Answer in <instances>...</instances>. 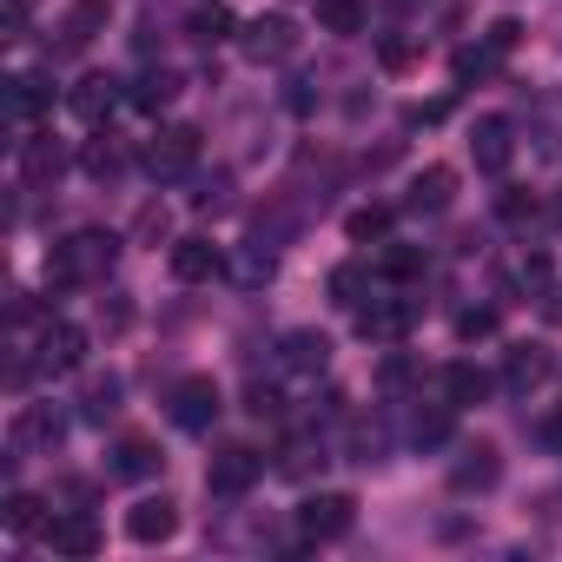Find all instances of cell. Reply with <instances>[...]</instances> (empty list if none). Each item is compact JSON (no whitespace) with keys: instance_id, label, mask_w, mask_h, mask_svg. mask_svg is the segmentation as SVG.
I'll list each match as a JSON object with an SVG mask.
<instances>
[{"instance_id":"obj_16","label":"cell","mask_w":562,"mask_h":562,"mask_svg":"<svg viewBox=\"0 0 562 562\" xmlns=\"http://www.w3.org/2000/svg\"><path fill=\"white\" fill-rule=\"evenodd\" d=\"M555 378V358L542 351V345H516L509 358H503V384L516 391V397H529L536 384H549Z\"/></svg>"},{"instance_id":"obj_13","label":"cell","mask_w":562,"mask_h":562,"mask_svg":"<svg viewBox=\"0 0 562 562\" xmlns=\"http://www.w3.org/2000/svg\"><path fill=\"white\" fill-rule=\"evenodd\" d=\"M159 470H166V457H159L153 437H120V443H113V463H106L113 483H146V476H159Z\"/></svg>"},{"instance_id":"obj_43","label":"cell","mask_w":562,"mask_h":562,"mask_svg":"<svg viewBox=\"0 0 562 562\" xmlns=\"http://www.w3.org/2000/svg\"><path fill=\"white\" fill-rule=\"evenodd\" d=\"M516 41H522V27H516V21H496V27H490V47H496V54H509Z\"/></svg>"},{"instance_id":"obj_33","label":"cell","mask_w":562,"mask_h":562,"mask_svg":"<svg viewBox=\"0 0 562 562\" xmlns=\"http://www.w3.org/2000/svg\"><path fill=\"white\" fill-rule=\"evenodd\" d=\"M166 232H172V218H166V205H146V212L133 218V238H139V245H166Z\"/></svg>"},{"instance_id":"obj_18","label":"cell","mask_w":562,"mask_h":562,"mask_svg":"<svg viewBox=\"0 0 562 562\" xmlns=\"http://www.w3.org/2000/svg\"><path fill=\"white\" fill-rule=\"evenodd\" d=\"M450 199H457V166H424L404 192L411 212H450Z\"/></svg>"},{"instance_id":"obj_14","label":"cell","mask_w":562,"mask_h":562,"mask_svg":"<svg viewBox=\"0 0 562 562\" xmlns=\"http://www.w3.org/2000/svg\"><path fill=\"white\" fill-rule=\"evenodd\" d=\"M47 542H54V555H100V522L87 516V509H67V516H54L47 522Z\"/></svg>"},{"instance_id":"obj_44","label":"cell","mask_w":562,"mask_h":562,"mask_svg":"<svg viewBox=\"0 0 562 562\" xmlns=\"http://www.w3.org/2000/svg\"><path fill=\"white\" fill-rule=\"evenodd\" d=\"M536 437H542V443H549V450H562V411H549V417H542V424H536Z\"/></svg>"},{"instance_id":"obj_23","label":"cell","mask_w":562,"mask_h":562,"mask_svg":"<svg viewBox=\"0 0 562 562\" xmlns=\"http://www.w3.org/2000/svg\"><path fill=\"white\" fill-rule=\"evenodd\" d=\"M509 285H516L522 299H549V285H555V265H549L542 251H529V258H516V271H509Z\"/></svg>"},{"instance_id":"obj_10","label":"cell","mask_w":562,"mask_h":562,"mask_svg":"<svg viewBox=\"0 0 562 562\" xmlns=\"http://www.w3.org/2000/svg\"><path fill=\"white\" fill-rule=\"evenodd\" d=\"M166 265H172L179 285H205V278H218V271H225V251H218L212 238H172Z\"/></svg>"},{"instance_id":"obj_36","label":"cell","mask_w":562,"mask_h":562,"mask_svg":"<svg viewBox=\"0 0 562 562\" xmlns=\"http://www.w3.org/2000/svg\"><path fill=\"white\" fill-rule=\"evenodd\" d=\"M384 271H391V278H417V271H424V251L397 245V251H384Z\"/></svg>"},{"instance_id":"obj_15","label":"cell","mask_w":562,"mask_h":562,"mask_svg":"<svg viewBox=\"0 0 562 562\" xmlns=\"http://www.w3.org/2000/svg\"><path fill=\"white\" fill-rule=\"evenodd\" d=\"M106 0H74V8L60 14V54H80V47H93L100 34H106Z\"/></svg>"},{"instance_id":"obj_34","label":"cell","mask_w":562,"mask_h":562,"mask_svg":"<svg viewBox=\"0 0 562 562\" xmlns=\"http://www.w3.org/2000/svg\"><path fill=\"white\" fill-rule=\"evenodd\" d=\"M457 338H463V345L496 338V312H483V305H476V312H463V318H457Z\"/></svg>"},{"instance_id":"obj_6","label":"cell","mask_w":562,"mask_h":562,"mask_svg":"<svg viewBox=\"0 0 562 562\" xmlns=\"http://www.w3.org/2000/svg\"><path fill=\"white\" fill-rule=\"evenodd\" d=\"M258 476H265V457L245 450V443H232V450H218V457L205 463V490H212V496H245Z\"/></svg>"},{"instance_id":"obj_38","label":"cell","mask_w":562,"mask_h":562,"mask_svg":"<svg viewBox=\"0 0 562 562\" xmlns=\"http://www.w3.org/2000/svg\"><path fill=\"white\" fill-rule=\"evenodd\" d=\"M245 411H251V417H278V391H271V384H251V391H245Z\"/></svg>"},{"instance_id":"obj_32","label":"cell","mask_w":562,"mask_h":562,"mask_svg":"<svg viewBox=\"0 0 562 562\" xmlns=\"http://www.w3.org/2000/svg\"><path fill=\"white\" fill-rule=\"evenodd\" d=\"M312 463H325V443H312V437L285 443V457H278V470H285V476H312Z\"/></svg>"},{"instance_id":"obj_45","label":"cell","mask_w":562,"mask_h":562,"mask_svg":"<svg viewBox=\"0 0 562 562\" xmlns=\"http://www.w3.org/2000/svg\"><path fill=\"white\" fill-rule=\"evenodd\" d=\"M542 318H549V325L562 331V292H549V299H542Z\"/></svg>"},{"instance_id":"obj_42","label":"cell","mask_w":562,"mask_h":562,"mask_svg":"<svg viewBox=\"0 0 562 562\" xmlns=\"http://www.w3.org/2000/svg\"><path fill=\"white\" fill-rule=\"evenodd\" d=\"M225 27H232V21H225V14H218V8H212V14H199V21H192V34H199V41H218V34H225Z\"/></svg>"},{"instance_id":"obj_7","label":"cell","mask_w":562,"mask_h":562,"mask_svg":"<svg viewBox=\"0 0 562 562\" xmlns=\"http://www.w3.org/2000/svg\"><path fill=\"white\" fill-rule=\"evenodd\" d=\"M80 358H87V331H80V325H47V331L34 338V371H47V378L80 371Z\"/></svg>"},{"instance_id":"obj_27","label":"cell","mask_w":562,"mask_h":562,"mask_svg":"<svg viewBox=\"0 0 562 562\" xmlns=\"http://www.w3.org/2000/svg\"><path fill=\"white\" fill-rule=\"evenodd\" d=\"M391 218H397L391 205H358V212L345 218V232H351V245H378V238L391 232Z\"/></svg>"},{"instance_id":"obj_20","label":"cell","mask_w":562,"mask_h":562,"mask_svg":"<svg viewBox=\"0 0 562 562\" xmlns=\"http://www.w3.org/2000/svg\"><path fill=\"white\" fill-rule=\"evenodd\" d=\"M470 153H476V166H483V172H509V159H516L509 120H476V133H470Z\"/></svg>"},{"instance_id":"obj_3","label":"cell","mask_w":562,"mask_h":562,"mask_svg":"<svg viewBox=\"0 0 562 562\" xmlns=\"http://www.w3.org/2000/svg\"><path fill=\"white\" fill-rule=\"evenodd\" d=\"M351 522H358V496H345V490H325V496L299 503L305 542H338V536H351Z\"/></svg>"},{"instance_id":"obj_25","label":"cell","mask_w":562,"mask_h":562,"mask_svg":"<svg viewBox=\"0 0 562 562\" xmlns=\"http://www.w3.org/2000/svg\"><path fill=\"white\" fill-rule=\"evenodd\" d=\"M120 411V378H87V391H80V417L87 424H106Z\"/></svg>"},{"instance_id":"obj_17","label":"cell","mask_w":562,"mask_h":562,"mask_svg":"<svg viewBox=\"0 0 562 562\" xmlns=\"http://www.w3.org/2000/svg\"><path fill=\"white\" fill-rule=\"evenodd\" d=\"M60 172H67V153H60L54 139H27V146H21V186H27V192H54Z\"/></svg>"},{"instance_id":"obj_9","label":"cell","mask_w":562,"mask_h":562,"mask_svg":"<svg viewBox=\"0 0 562 562\" xmlns=\"http://www.w3.org/2000/svg\"><path fill=\"white\" fill-rule=\"evenodd\" d=\"M60 437H67V417H60L54 404H27V411L14 417V430H8L14 457H27V450H54Z\"/></svg>"},{"instance_id":"obj_37","label":"cell","mask_w":562,"mask_h":562,"mask_svg":"<svg viewBox=\"0 0 562 562\" xmlns=\"http://www.w3.org/2000/svg\"><path fill=\"white\" fill-rule=\"evenodd\" d=\"M0 34H8V41L27 34V0H8V8H0Z\"/></svg>"},{"instance_id":"obj_22","label":"cell","mask_w":562,"mask_h":562,"mask_svg":"<svg viewBox=\"0 0 562 562\" xmlns=\"http://www.w3.org/2000/svg\"><path fill=\"white\" fill-rule=\"evenodd\" d=\"M443 397H450V411L483 404V397H490V371H476V364H450V371H443Z\"/></svg>"},{"instance_id":"obj_12","label":"cell","mask_w":562,"mask_h":562,"mask_svg":"<svg viewBox=\"0 0 562 562\" xmlns=\"http://www.w3.org/2000/svg\"><path fill=\"white\" fill-rule=\"evenodd\" d=\"M126 536L133 542H172L179 536V503L172 496H139L126 509Z\"/></svg>"},{"instance_id":"obj_40","label":"cell","mask_w":562,"mask_h":562,"mask_svg":"<svg viewBox=\"0 0 562 562\" xmlns=\"http://www.w3.org/2000/svg\"><path fill=\"white\" fill-rule=\"evenodd\" d=\"M378 60L397 74V67H411V60H417V47H411V41H384V47H378Z\"/></svg>"},{"instance_id":"obj_24","label":"cell","mask_w":562,"mask_h":562,"mask_svg":"<svg viewBox=\"0 0 562 562\" xmlns=\"http://www.w3.org/2000/svg\"><path fill=\"white\" fill-rule=\"evenodd\" d=\"M47 100H54V93H47L41 80H27V74H21V80H8V120H14V126H27Z\"/></svg>"},{"instance_id":"obj_8","label":"cell","mask_w":562,"mask_h":562,"mask_svg":"<svg viewBox=\"0 0 562 562\" xmlns=\"http://www.w3.org/2000/svg\"><path fill=\"white\" fill-rule=\"evenodd\" d=\"M411 318H417L411 299H371V305H358V338H371V345H397V338L411 331Z\"/></svg>"},{"instance_id":"obj_19","label":"cell","mask_w":562,"mask_h":562,"mask_svg":"<svg viewBox=\"0 0 562 562\" xmlns=\"http://www.w3.org/2000/svg\"><path fill=\"white\" fill-rule=\"evenodd\" d=\"M67 106H74V120H87V126H100L113 106H120V80H106V74H87L74 93H67Z\"/></svg>"},{"instance_id":"obj_26","label":"cell","mask_w":562,"mask_h":562,"mask_svg":"<svg viewBox=\"0 0 562 562\" xmlns=\"http://www.w3.org/2000/svg\"><path fill=\"white\" fill-rule=\"evenodd\" d=\"M172 100H179V74H166V67L133 87V106H139V113H159V106H172Z\"/></svg>"},{"instance_id":"obj_30","label":"cell","mask_w":562,"mask_h":562,"mask_svg":"<svg viewBox=\"0 0 562 562\" xmlns=\"http://www.w3.org/2000/svg\"><path fill=\"white\" fill-rule=\"evenodd\" d=\"M318 27H331V34H358V27H364V8H358V0H318Z\"/></svg>"},{"instance_id":"obj_5","label":"cell","mask_w":562,"mask_h":562,"mask_svg":"<svg viewBox=\"0 0 562 562\" xmlns=\"http://www.w3.org/2000/svg\"><path fill=\"white\" fill-rule=\"evenodd\" d=\"M218 411H225V397H218L212 378H179V384H172V424H179V430L199 437V430L218 424Z\"/></svg>"},{"instance_id":"obj_35","label":"cell","mask_w":562,"mask_h":562,"mask_svg":"<svg viewBox=\"0 0 562 562\" xmlns=\"http://www.w3.org/2000/svg\"><path fill=\"white\" fill-rule=\"evenodd\" d=\"M496 212H503V218H509V225H522V218H536V199H529V192H516V186H509V192H503V199H496Z\"/></svg>"},{"instance_id":"obj_41","label":"cell","mask_w":562,"mask_h":562,"mask_svg":"<svg viewBox=\"0 0 562 562\" xmlns=\"http://www.w3.org/2000/svg\"><path fill=\"white\" fill-rule=\"evenodd\" d=\"M100 325H106V331H126V325H133V305H126V299L100 305Z\"/></svg>"},{"instance_id":"obj_39","label":"cell","mask_w":562,"mask_h":562,"mask_svg":"<svg viewBox=\"0 0 562 562\" xmlns=\"http://www.w3.org/2000/svg\"><path fill=\"white\" fill-rule=\"evenodd\" d=\"M411 437H417V443H443V437H450V417H443V411H430V417H417V430H411Z\"/></svg>"},{"instance_id":"obj_31","label":"cell","mask_w":562,"mask_h":562,"mask_svg":"<svg viewBox=\"0 0 562 562\" xmlns=\"http://www.w3.org/2000/svg\"><path fill=\"white\" fill-rule=\"evenodd\" d=\"M331 305H345V312L364 305V265H338L331 271Z\"/></svg>"},{"instance_id":"obj_2","label":"cell","mask_w":562,"mask_h":562,"mask_svg":"<svg viewBox=\"0 0 562 562\" xmlns=\"http://www.w3.org/2000/svg\"><path fill=\"white\" fill-rule=\"evenodd\" d=\"M139 166H146L153 179H186V172L199 166V133H192V126H159V133L139 146Z\"/></svg>"},{"instance_id":"obj_1","label":"cell","mask_w":562,"mask_h":562,"mask_svg":"<svg viewBox=\"0 0 562 562\" xmlns=\"http://www.w3.org/2000/svg\"><path fill=\"white\" fill-rule=\"evenodd\" d=\"M113 258H120V238L100 232V225H87V232H74V238H60V245L47 251V285H60V292L100 285V278L113 271Z\"/></svg>"},{"instance_id":"obj_4","label":"cell","mask_w":562,"mask_h":562,"mask_svg":"<svg viewBox=\"0 0 562 562\" xmlns=\"http://www.w3.org/2000/svg\"><path fill=\"white\" fill-rule=\"evenodd\" d=\"M238 54H245L251 67H278V60L299 54V27H292L285 14H258V21L238 34Z\"/></svg>"},{"instance_id":"obj_28","label":"cell","mask_w":562,"mask_h":562,"mask_svg":"<svg viewBox=\"0 0 562 562\" xmlns=\"http://www.w3.org/2000/svg\"><path fill=\"white\" fill-rule=\"evenodd\" d=\"M41 509H47L41 496L14 490V496H8V529H14V536H34V529H47V516H41Z\"/></svg>"},{"instance_id":"obj_11","label":"cell","mask_w":562,"mask_h":562,"mask_svg":"<svg viewBox=\"0 0 562 562\" xmlns=\"http://www.w3.org/2000/svg\"><path fill=\"white\" fill-rule=\"evenodd\" d=\"M496 476H503L496 443H470V450L450 463V490H457V496H483V490H496Z\"/></svg>"},{"instance_id":"obj_29","label":"cell","mask_w":562,"mask_h":562,"mask_svg":"<svg viewBox=\"0 0 562 562\" xmlns=\"http://www.w3.org/2000/svg\"><path fill=\"white\" fill-rule=\"evenodd\" d=\"M80 166H87L93 179H113V172L126 166V153H120V146H113V133H106V139H87V153H80Z\"/></svg>"},{"instance_id":"obj_46","label":"cell","mask_w":562,"mask_h":562,"mask_svg":"<svg viewBox=\"0 0 562 562\" xmlns=\"http://www.w3.org/2000/svg\"><path fill=\"white\" fill-rule=\"evenodd\" d=\"M555 218H562V205H555Z\"/></svg>"},{"instance_id":"obj_21","label":"cell","mask_w":562,"mask_h":562,"mask_svg":"<svg viewBox=\"0 0 562 562\" xmlns=\"http://www.w3.org/2000/svg\"><path fill=\"white\" fill-rule=\"evenodd\" d=\"M278 364H285V371H305V378H318V371L331 364V345H325L318 331H285V345H278Z\"/></svg>"}]
</instances>
